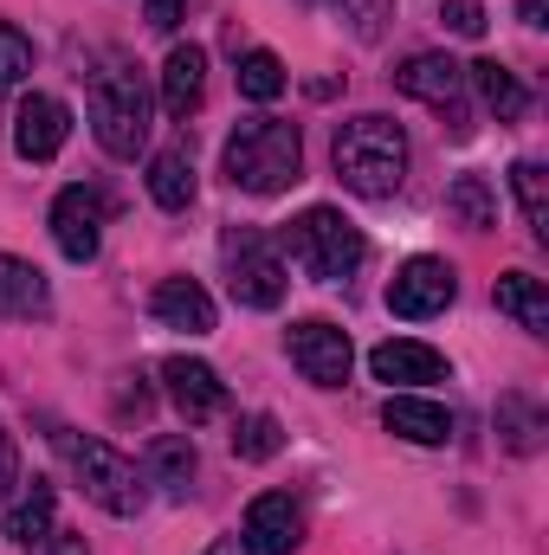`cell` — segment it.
<instances>
[{
    "mask_svg": "<svg viewBox=\"0 0 549 555\" xmlns=\"http://www.w3.org/2000/svg\"><path fill=\"white\" fill-rule=\"evenodd\" d=\"M330 162H336L343 188H356V194H369V201H388V194H401V181H408V137H401L395 117H375V111H369V117L336 124Z\"/></svg>",
    "mask_w": 549,
    "mask_h": 555,
    "instance_id": "6da1fadb",
    "label": "cell"
},
{
    "mask_svg": "<svg viewBox=\"0 0 549 555\" xmlns=\"http://www.w3.org/2000/svg\"><path fill=\"white\" fill-rule=\"evenodd\" d=\"M91 137L117 162H137L149 142V85L124 52H104V65L91 72Z\"/></svg>",
    "mask_w": 549,
    "mask_h": 555,
    "instance_id": "7a4b0ae2",
    "label": "cell"
},
{
    "mask_svg": "<svg viewBox=\"0 0 549 555\" xmlns=\"http://www.w3.org/2000/svg\"><path fill=\"white\" fill-rule=\"evenodd\" d=\"M227 181L246 188V194H284L297 175H304V137L297 124H278V117H253L227 137Z\"/></svg>",
    "mask_w": 549,
    "mask_h": 555,
    "instance_id": "3957f363",
    "label": "cell"
},
{
    "mask_svg": "<svg viewBox=\"0 0 549 555\" xmlns=\"http://www.w3.org/2000/svg\"><path fill=\"white\" fill-rule=\"evenodd\" d=\"M52 446H59V459L72 465V478L85 485V498L98 504V511H111V517H137L142 504H149V478L137 472V459H124L111 439H78V433H52Z\"/></svg>",
    "mask_w": 549,
    "mask_h": 555,
    "instance_id": "277c9868",
    "label": "cell"
},
{
    "mask_svg": "<svg viewBox=\"0 0 549 555\" xmlns=\"http://www.w3.org/2000/svg\"><path fill=\"white\" fill-rule=\"evenodd\" d=\"M291 259L317 278V284H343V278H356V266L369 259V240L336 207H304L291 220Z\"/></svg>",
    "mask_w": 549,
    "mask_h": 555,
    "instance_id": "5b68a950",
    "label": "cell"
},
{
    "mask_svg": "<svg viewBox=\"0 0 549 555\" xmlns=\"http://www.w3.org/2000/svg\"><path fill=\"white\" fill-rule=\"evenodd\" d=\"M220 253H227V284H233V297L246 310H278L284 304L291 278H284V259H278V246L259 227H227Z\"/></svg>",
    "mask_w": 549,
    "mask_h": 555,
    "instance_id": "8992f818",
    "label": "cell"
},
{
    "mask_svg": "<svg viewBox=\"0 0 549 555\" xmlns=\"http://www.w3.org/2000/svg\"><path fill=\"white\" fill-rule=\"evenodd\" d=\"M291 362L304 369V382H317V388H343L349 382V369H356V349H349V330H336V323H323V317H310V323H291Z\"/></svg>",
    "mask_w": 549,
    "mask_h": 555,
    "instance_id": "52a82bcc",
    "label": "cell"
},
{
    "mask_svg": "<svg viewBox=\"0 0 549 555\" xmlns=\"http://www.w3.org/2000/svg\"><path fill=\"white\" fill-rule=\"evenodd\" d=\"M459 297V278H452V266L446 259H408L401 272H395V284H388V310L395 317H408V323H420V317H439L446 304Z\"/></svg>",
    "mask_w": 549,
    "mask_h": 555,
    "instance_id": "ba28073f",
    "label": "cell"
},
{
    "mask_svg": "<svg viewBox=\"0 0 549 555\" xmlns=\"http://www.w3.org/2000/svg\"><path fill=\"white\" fill-rule=\"evenodd\" d=\"M52 240H59V253L72 266H91L98 246H104V201L91 188H65L52 201Z\"/></svg>",
    "mask_w": 549,
    "mask_h": 555,
    "instance_id": "9c48e42d",
    "label": "cell"
},
{
    "mask_svg": "<svg viewBox=\"0 0 549 555\" xmlns=\"http://www.w3.org/2000/svg\"><path fill=\"white\" fill-rule=\"evenodd\" d=\"M65 137H72V111L59 98H46V91L20 98V111H13V149H20V162H52L65 149Z\"/></svg>",
    "mask_w": 549,
    "mask_h": 555,
    "instance_id": "30bf717a",
    "label": "cell"
},
{
    "mask_svg": "<svg viewBox=\"0 0 549 555\" xmlns=\"http://www.w3.org/2000/svg\"><path fill=\"white\" fill-rule=\"evenodd\" d=\"M162 382H168V401L188 414V426H201V420H214L227 408L220 375H214L207 362H194V356H168V362H162Z\"/></svg>",
    "mask_w": 549,
    "mask_h": 555,
    "instance_id": "8fae6325",
    "label": "cell"
},
{
    "mask_svg": "<svg viewBox=\"0 0 549 555\" xmlns=\"http://www.w3.org/2000/svg\"><path fill=\"white\" fill-rule=\"evenodd\" d=\"M297 543H304V511H297L284 491L253 498V511H246V550L253 555H291Z\"/></svg>",
    "mask_w": 549,
    "mask_h": 555,
    "instance_id": "7c38bea8",
    "label": "cell"
},
{
    "mask_svg": "<svg viewBox=\"0 0 549 555\" xmlns=\"http://www.w3.org/2000/svg\"><path fill=\"white\" fill-rule=\"evenodd\" d=\"M369 369H375V382H401V388H420V382H446V356L439 349H426V343H408V336H388V343H375L369 349Z\"/></svg>",
    "mask_w": 549,
    "mask_h": 555,
    "instance_id": "4fadbf2b",
    "label": "cell"
},
{
    "mask_svg": "<svg viewBox=\"0 0 549 555\" xmlns=\"http://www.w3.org/2000/svg\"><path fill=\"white\" fill-rule=\"evenodd\" d=\"M201 91H207V52L201 46H175L162 59V111L175 124H188L201 111Z\"/></svg>",
    "mask_w": 549,
    "mask_h": 555,
    "instance_id": "5bb4252c",
    "label": "cell"
},
{
    "mask_svg": "<svg viewBox=\"0 0 549 555\" xmlns=\"http://www.w3.org/2000/svg\"><path fill=\"white\" fill-rule=\"evenodd\" d=\"M149 310H155V323L188 330V336H207V330H214V297H207L194 278H162L155 297H149Z\"/></svg>",
    "mask_w": 549,
    "mask_h": 555,
    "instance_id": "9a60e30c",
    "label": "cell"
},
{
    "mask_svg": "<svg viewBox=\"0 0 549 555\" xmlns=\"http://www.w3.org/2000/svg\"><path fill=\"white\" fill-rule=\"evenodd\" d=\"M459 78H465V65H452L446 52H413L408 65L395 72V85L420 98V104H439V111H452L459 104Z\"/></svg>",
    "mask_w": 549,
    "mask_h": 555,
    "instance_id": "2e32d148",
    "label": "cell"
},
{
    "mask_svg": "<svg viewBox=\"0 0 549 555\" xmlns=\"http://www.w3.org/2000/svg\"><path fill=\"white\" fill-rule=\"evenodd\" d=\"M382 426H388L395 439H408V446H446V439H452V414H446L439 401H420V395H388Z\"/></svg>",
    "mask_w": 549,
    "mask_h": 555,
    "instance_id": "e0dca14e",
    "label": "cell"
},
{
    "mask_svg": "<svg viewBox=\"0 0 549 555\" xmlns=\"http://www.w3.org/2000/svg\"><path fill=\"white\" fill-rule=\"evenodd\" d=\"M46 310H52L46 272H39L33 259L0 253V317H46Z\"/></svg>",
    "mask_w": 549,
    "mask_h": 555,
    "instance_id": "ac0fdd59",
    "label": "cell"
},
{
    "mask_svg": "<svg viewBox=\"0 0 549 555\" xmlns=\"http://www.w3.org/2000/svg\"><path fill=\"white\" fill-rule=\"evenodd\" d=\"M498 310L518 323V330H531V336H549V291H544V278H531V272H505L498 278Z\"/></svg>",
    "mask_w": 549,
    "mask_h": 555,
    "instance_id": "d6986e66",
    "label": "cell"
},
{
    "mask_svg": "<svg viewBox=\"0 0 549 555\" xmlns=\"http://www.w3.org/2000/svg\"><path fill=\"white\" fill-rule=\"evenodd\" d=\"M52 511H59V491H52L46 478H33V491L7 511V537H13L20 550H46V543H52Z\"/></svg>",
    "mask_w": 549,
    "mask_h": 555,
    "instance_id": "ffe728a7",
    "label": "cell"
},
{
    "mask_svg": "<svg viewBox=\"0 0 549 555\" xmlns=\"http://www.w3.org/2000/svg\"><path fill=\"white\" fill-rule=\"evenodd\" d=\"M149 194H155V207H168V214H181V207L194 201V162H188V149H162V155L149 162Z\"/></svg>",
    "mask_w": 549,
    "mask_h": 555,
    "instance_id": "44dd1931",
    "label": "cell"
},
{
    "mask_svg": "<svg viewBox=\"0 0 549 555\" xmlns=\"http://www.w3.org/2000/svg\"><path fill=\"white\" fill-rule=\"evenodd\" d=\"M472 78H478V98L498 111V124H511V117H524V111H531V91L518 85V72H511V65L478 59V65H472Z\"/></svg>",
    "mask_w": 549,
    "mask_h": 555,
    "instance_id": "7402d4cb",
    "label": "cell"
},
{
    "mask_svg": "<svg viewBox=\"0 0 549 555\" xmlns=\"http://www.w3.org/2000/svg\"><path fill=\"white\" fill-rule=\"evenodd\" d=\"M149 485H162V491H188L194 485V439H181V433H162L155 446H149Z\"/></svg>",
    "mask_w": 549,
    "mask_h": 555,
    "instance_id": "603a6c76",
    "label": "cell"
},
{
    "mask_svg": "<svg viewBox=\"0 0 549 555\" xmlns=\"http://www.w3.org/2000/svg\"><path fill=\"white\" fill-rule=\"evenodd\" d=\"M446 214H452L465 233H485V227H498V201H491L485 175H459V181L446 188Z\"/></svg>",
    "mask_w": 549,
    "mask_h": 555,
    "instance_id": "cb8c5ba5",
    "label": "cell"
},
{
    "mask_svg": "<svg viewBox=\"0 0 549 555\" xmlns=\"http://www.w3.org/2000/svg\"><path fill=\"white\" fill-rule=\"evenodd\" d=\"M511 188H518V207H524L531 233L549 240V175H544V162H518V168H511Z\"/></svg>",
    "mask_w": 549,
    "mask_h": 555,
    "instance_id": "d4e9b609",
    "label": "cell"
},
{
    "mask_svg": "<svg viewBox=\"0 0 549 555\" xmlns=\"http://www.w3.org/2000/svg\"><path fill=\"white\" fill-rule=\"evenodd\" d=\"M278 446H284V426H278L272 414H253L233 426V452L246 459V465H266V459H278Z\"/></svg>",
    "mask_w": 549,
    "mask_h": 555,
    "instance_id": "484cf974",
    "label": "cell"
},
{
    "mask_svg": "<svg viewBox=\"0 0 549 555\" xmlns=\"http://www.w3.org/2000/svg\"><path fill=\"white\" fill-rule=\"evenodd\" d=\"M240 91H246L253 104H272L278 91H284V65H278V52H246V59H240Z\"/></svg>",
    "mask_w": 549,
    "mask_h": 555,
    "instance_id": "4316f807",
    "label": "cell"
},
{
    "mask_svg": "<svg viewBox=\"0 0 549 555\" xmlns=\"http://www.w3.org/2000/svg\"><path fill=\"white\" fill-rule=\"evenodd\" d=\"M26 72H33V46H26V33H20V26H7V20H0V98H7Z\"/></svg>",
    "mask_w": 549,
    "mask_h": 555,
    "instance_id": "83f0119b",
    "label": "cell"
},
{
    "mask_svg": "<svg viewBox=\"0 0 549 555\" xmlns=\"http://www.w3.org/2000/svg\"><path fill=\"white\" fill-rule=\"evenodd\" d=\"M498 433H505L518 452H531V446H537V433H544V414H537L531 401H518V395H511V401L498 408Z\"/></svg>",
    "mask_w": 549,
    "mask_h": 555,
    "instance_id": "f1b7e54d",
    "label": "cell"
},
{
    "mask_svg": "<svg viewBox=\"0 0 549 555\" xmlns=\"http://www.w3.org/2000/svg\"><path fill=\"white\" fill-rule=\"evenodd\" d=\"M343 20H349V33H356L362 46H375V39L388 33V20H395V0H349Z\"/></svg>",
    "mask_w": 549,
    "mask_h": 555,
    "instance_id": "f546056e",
    "label": "cell"
},
{
    "mask_svg": "<svg viewBox=\"0 0 549 555\" xmlns=\"http://www.w3.org/2000/svg\"><path fill=\"white\" fill-rule=\"evenodd\" d=\"M439 20H446L459 39H478V33H485V7H478V0H439Z\"/></svg>",
    "mask_w": 549,
    "mask_h": 555,
    "instance_id": "4dcf8cb0",
    "label": "cell"
},
{
    "mask_svg": "<svg viewBox=\"0 0 549 555\" xmlns=\"http://www.w3.org/2000/svg\"><path fill=\"white\" fill-rule=\"evenodd\" d=\"M181 13H188V0H149V26H155V33H175Z\"/></svg>",
    "mask_w": 549,
    "mask_h": 555,
    "instance_id": "1f68e13d",
    "label": "cell"
},
{
    "mask_svg": "<svg viewBox=\"0 0 549 555\" xmlns=\"http://www.w3.org/2000/svg\"><path fill=\"white\" fill-rule=\"evenodd\" d=\"M7 485H20V446H13V433L0 426V491Z\"/></svg>",
    "mask_w": 549,
    "mask_h": 555,
    "instance_id": "d6a6232c",
    "label": "cell"
},
{
    "mask_svg": "<svg viewBox=\"0 0 549 555\" xmlns=\"http://www.w3.org/2000/svg\"><path fill=\"white\" fill-rule=\"evenodd\" d=\"M518 13H524V26H549V0H518Z\"/></svg>",
    "mask_w": 549,
    "mask_h": 555,
    "instance_id": "836d02e7",
    "label": "cell"
},
{
    "mask_svg": "<svg viewBox=\"0 0 549 555\" xmlns=\"http://www.w3.org/2000/svg\"><path fill=\"white\" fill-rule=\"evenodd\" d=\"M207 555H253V550H246L240 537H220V543H214V550H207Z\"/></svg>",
    "mask_w": 549,
    "mask_h": 555,
    "instance_id": "e575fe53",
    "label": "cell"
},
{
    "mask_svg": "<svg viewBox=\"0 0 549 555\" xmlns=\"http://www.w3.org/2000/svg\"><path fill=\"white\" fill-rule=\"evenodd\" d=\"M304 7H323V0H304Z\"/></svg>",
    "mask_w": 549,
    "mask_h": 555,
    "instance_id": "d590c367",
    "label": "cell"
}]
</instances>
